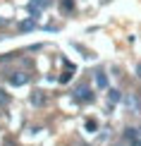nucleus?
Masks as SVG:
<instances>
[{"label":"nucleus","instance_id":"nucleus-13","mask_svg":"<svg viewBox=\"0 0 141 146\" xmlns=\"http://www.w3.org/2000/svg\"><path fill=\"white\" fill-rule=\"evenodd\" d=\"M7 24H10L7 19H3V17H0V27H7Z\"/></svg>","mask_w":141,"mask_h":146},{"label":"nucleus","instance_id":"nucleus-5","mask_svg":"<svg viewBox=\"0 0 141 146\" xmlns=\"http://www.w3.org/2000/svg\"><path fill=\"white\" fill-rule=\"evenodd\" d=\"M43 103H46L43 91H34V94H31V106H43Z\"/></svg>","mask_w":141,"mask_h":146},{"label":"nucleus","instance_id":"nucleus-14","mask_svg":"<svg viewBox=\"0 0 141 146\" xmlns=\"http://www.w3.org/2000/svg\"><path fill=\"white\" fill-rule=\"evenodd\" d=\"M139 77H141V65H139Z\"/></svg>","mask_w":141,"mask_h":146},{"label":"nucleus","instance_id":"nucleus-12","mask_svg":"<svg viewBox=\"0 0 141 146\" xmlns=\"http://www.w3.org/2000/svg\"><path fill=\"white\" fill-rule=\"evenodd\" d=\"M96 127H98L96 120H86V129H89V132H96Z\"/></svg>","mask_w":141,"mask_h":146},{"label":"nucleus","instance_id":"nucleus-2","mask_svg":"<svg viewBox=\"0 0 141 146\" xmlns=\"http://www.w3.org/2000/svg\"><path fill=\"white\" fill-rule=\"evenodd\" d=\"M74 98L81 101V103H89V101H93V91L81 84V86H77V91H74Z\"/></svg>","mask_w":141,"mask_h":146},{"label":"nucleus","instance_id":"nucleus-10","mask_svg":"<svg viewBox=\"0 0 141 146\" xmlns=\"http://www.w3.org/2000/svg\"><path fill=\"white\" fill-rule=\"evenodd\" d=\"M70 79H72V70H67L65 74L60 77V84H67V82H70Z\"/></svg>","mask_w":141,"mask_h":146},{"label":"nucleus","instance_id":"nucleus-3","mask_svg":"<svg viewBox=\"0 0 141 146\" xmlns=\"http://www.w3.org/2000/svg\"><path fill=\"white\" fill-rule=\"evenodd\" d=\"M26 82H29V74H26V72H15V74L10 77V84H12V86H24Z\"/></svg>","mask_w":141,"mask_h":146},{"label":"nucleus","instance_id":"nucleus-9","mask_svg":"<svg viewBox=\"0 0 141 146\" xmlns=\"http://www.w3.org/2000/svg\"><path fill=\"white\" fill-rule=\"evenodd\" d=\"M96 84H98V89H105L108 86V77L103 74V72H98L96 74Z\"/></svg>","mask_w":141,"mask_h":146},{"label":"nucleus","instance_id":"nucleus-11","mask_svg":"<svg viewBox=\"0 0 141 146\" xmlns=\"http://www.w3.org/2000/svg\"><path fill=\"white\" fill-rule=\"evenodd\" d=\"M7 101H10V96L5 94L3 89H0V106H7Z\"/></svg>","mask_w":141,"mask_h":146},{"label":"nucleus","instance_id":"nucleus-1","mask_svg":"<svg viewBox=\"0 0 141 146\" xmlns=\"http://www.w3.org/2000/svg\"><path fill=\"white\" fill-rule=\"evenodd\" d=\"M48 5H50V0H31V3L26 5V10H29V15H31L34 19H36V17H38L41 12L48 7Z\"/></svg>","mask_w":141,"mask_h":146},{"label":"nucleus","instance_id":"nucleus-4","mask_svg":"<svg viewBox=\"0 0 141 146\" xmlns=\"http://www.w3.org/2000/svg\"><path fill=\"white\" fill-rule=\"evenodd\" d=\"M17 29H19V31H31V29H36V19L29 17V19H24V22L17 24Z\"/></svg>","mask_w":141,"mask_h":146},{"label":"nucleus","instance_id":"nucleus-8","mask_svg":"<svg viewBox=\"0 0 141 146\" xmlns=\"http://www.w3.org/2000/svg\"><path fill=\"white\" fill-rule=\"evenodd\" d=\"M60 10L62 12H72L74 10V0H60Z\"/></svg>","mask_w":141,"mask_h":146},{"label":"nucleus","instance_id":"nucleus-6","mask_svg":"<svg viewBox=\"0 0 141 146\" xmlns=\"http://www.w3.org/2000/svg\"><path fill=\"white\" fill-rule=\"evenodd\" d=\"M139 134H141V132H139V129H134V127H127V129H124V139H127V141H134Z\"/></svg>","mask_w":141,"mask_h":146},{"label":"nucleus","instance_id":"nucleus-7","mask_svg":"<svg viewBox=\"0 0 141 146\" xmlns=\"http://www.w3.org/2000/svg\"><path fill=\"white\" fill-rule=\"evenodd\" d=\"M108 98H110V103H120L122 101V94H120L117 89H110L108 91Z\"/></svg>","mask_w":141,"mask_h":146}]
</instances>
